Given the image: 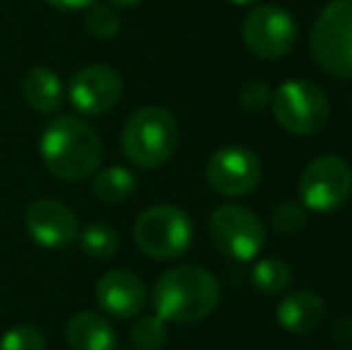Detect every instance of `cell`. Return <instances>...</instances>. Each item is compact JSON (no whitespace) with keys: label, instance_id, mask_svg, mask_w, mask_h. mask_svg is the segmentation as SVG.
Instances as JSON below:
<instances>
[{"label":"cell","instance_id":"6da1fadb","mask_svg":"<svg viewBox=\"0 0 352 350\" xmlns=\"http://www.w3.org/2000/svg\"><path fill=\"white\" fill-rule=\"evenodd\" d=\"M38 154L56 177L79 182L98 171L103 161V142L87 120L58 116L41 130Z\"/></svg>","mask_w":352,"mask_h":350},{"label":"cell","instance_id":"7a4b0ae2","mask_svg":"<svg viewBox=\"0 0 352 350\" xmlns=\"http://www.w3.org/2000/svg\"><path fill=\"white\" fill-rule=\"evenodd\" d=\"M221 303V283L209 269L182 264L163 271L151 290V305L166 322L195 324L211 317Z\"/></svg>","mask_w":352,"mask_h":350},{"label":"cell","instance_id":"3957f363","mask_svg":"<svg viewBox=\"0 0 352 350\" xmlns=\"http://www.w3.org/2000/svg\"><path fill=\"white\" fill-rule=\"evenodd\" d=\"M180 127L170 111L161 106H144L130 116L122 127V154L137 168H161L175 154Z\"/></svg>","mask_w":352,"mask_h":350},{"label":"cell","instance_id":"277c9868","mask_svg":"<svg viewBox=\"0 0 352 350\" xmlns=\"http://www.w3.org/2000/svg\"><path fill=\"white\" fill-rule=\"evenodd\" d=\"M132 235H135L137 248L146 257L170 262V259L182 257L192 248L195 223L180 206L156 204L137 216Z\"/></svg>","mask_w":352,"mask_h":350},{"label":"cell","instance_id":"5b68a950","mask_svg":"<svg viewBox=\"0 0 352 350\" xmlns=\"http://www.w3.org/2000/svg\"><path fill=\"white\" fill-rule=\"evenodd\" d=\"M314 63L331 77L352 80V0H331L311 27Z\"/></svg>","mask_w":352,"mask_h":350},{"label":"cell","instance_id":"8992f818","mask_svg":"<svg viewBox=\"0 0 352 350\" xmlns=\"http://www.w3.org/2000/svg\"><path fill=\"white\" fill-rule=\"evenodd\" d=\"M271 111L287 135L311 137L329 122L331 101L316 82L290 80L271 94Z\"/></svg>","mask_w":352,"mask_h":350},{"label":"cell","instance_id":"52a82bcc","mask_svg":"<svg viewBox=\"0 0 352 350\" xmlns=\"http://www.w3.org/2000/svg\"><path fill=\"white\" fill-rule=\"evenodd\" d=\"M302 206L316 214H333L352 195V168L338 154H321L305 166L297 180Z\"/></svg>","mask_w":352,"mask_h":350},{"label":"cell","instance_id":"ba28073f","mask_svg":"<svg viewBox=\"0 0 352 350\" xmlns=\"http://www.w3.org/2000/svg\"><path fill=\"white\" fill-rule=\"evenodd\" d=\"M209 235L218 252L235 262H252L266 245V228L261 219L240 204H223L213 209Z\"/></svg>","mask_w":352,"mask_h":350},{"label":"cell","instance_id":"9c48e42d","mask_svg":"<svg viewBox=\"0 0 352 350\" xmlns=\"http://www.w3.org/2000/svg\"><path fill=\"white\" fill-rule=\"evenodd\" d=\"M242 41L261 61H278L297 43L295 17L280 5H256L242 22Z\"/></svg>","mask_w":352,"mask_h":350},{"label":"cell","instance_id":"30bf717a","mask_svg":"<svg viewBox=\"0 0 352 350\" xmlns=\"http://www.w3.org/2000/svg\"><path fill=\"white\" fill-rule=\"evenodd\" d=\"M206 182L223 197H245L261 182V161L252 149L228 144L216 149L206 161Z\"/></svg>","mask_w":352,"mask_h":350},{"label":"cell","instance_id":"8fae6325","mask_svg":"<svg viewBox=\"0 0 352 350\" xmlns=\"http://www.w3.org/2000/svg\"><path fill=\"white\" fill-rule=\"evenodd\" d=\"M122 96V77L116 67L87 65L70 77L67 85V98L72 108L84 118H96L113 111Z\"/></svg>","mask_w":352,"mask_h":350},{"label":"cell","instance_id":"7c38bea8","mask_svg":"<svg viewBox=\"0 0 352 350\" xmlns=\"http://www.w3.org/2000/svg\"><path fill=\"white\" fill-rule=\"evenodd\" d=\"M24 228L29 238L43 250H65L77 240L79 223L70 206L58 199H36L24 214Z\"/></svg>","mask_w":352,"mask_h":350},{"label":"cell","instance_id":"4fadbf2b","mask_svg":"<svg viewBox=\"0 0 352 350\" xmlns=\"http://www.w3.org/2000/svg\"><path fill=\"white\" fill-rule=\"evenodd\" d=\"M96 303L111 317L132 319L146 305V285L130 269L106 271L96 281Z\"/></svg>","mask_w":352,"mask_h":350},{"label":"cell","instance_id":"5bb4252c","mask_svg":"<svg viewBox=\"0 0 352 350\" xmlns=\"http://www.w3.org/2000/svg\"><path fill=\"white\" fill-rule=\"evenodd\" d=\"M324 312L326 305L319 295L311 290H295V293H287L276 307V322L287 333L305 336L319 329V324L324 322Z\"/></svg>","mask_w":352,"mask_h":350},{"label":"cell","instance_id":"9a60e30c","mask_svg":"<svg viewBox=\"0 0 352 350\" xmlns=\"http://www.w3.org/2000/svg\"><path fill=\"white\" fill-rule=\"evenodd\" d=\"M67 346L72 350H116L118 333L98 312H77L65 327Z\"/></svg>","mask_w":352,"mask_h":350},{"label":"cell","instance_id":"2e32d148","mask_svg":"<svg viewBox=\"0 0 352 350\" xmlns=\"http://www.w3.org/2000/svg\"><path fill=\"white\" fill-rule=\"evenodd\" d=\"M63 82L51 67H32L22 77V98L32 111L41 116H53L63 106Z\"/></svg>","mask_w":352,"mask_h":350},{"label":"cell","instance_id":"e0dca14e","mask_svg":"<svg viewBox=\"0 0 352 350\" xmlns=\"http://www.w3.org/2000/svg\"><path fill=\"white\" fill-rule=\"evenodd\" d=\"M91 190L98 201L118 204V201H125L132 197V192L137 190V177L130 168L111 166V168H103L94 173Z\"/></svg>","mask_w":352,"mask_h":350},{"label":"cell","instance_id":"ac0fdd59","mask_svg":"<svg viewBox=\"0 0 352 350\" xmlns=\"http://www.w3.org/2000/svg\"><path fill=\"white\" fill-rule=\"evenodd\" d=\"M252 285L264 295H280L292 283V266L283 259H261L252 269Z\"/></svg>","mask_w":352,"mask_h":350},{"label":"cell","instance_id":"d6986e66","mask_svg":"<svg viewBox=\"0 0 352 350\" xmlns=\"http://www.w3.org/2000/svg\"><path fill=\"white\" fill-rule=\"evenodd\" d=\"M79 248L91 259H111L120 248V235L108 223H91L77 235Z\"/></svg>","mask_w":352,"mask_h":350},{"label":"cell","instance_id":"ffe728a7","mask_svg":"<svg viewBox=\"0 0 352 350\" xmlns=\"http://www.w3.org/2000/svg\"><path fill=\"white\" fill-rule=\"evenodd\" d=\"M130 341L135 350H161L168 343V322L158 314H144L132 327Z\"/></svg>","mask_w":352,"mask_h":350},{"label":"cell","instance_id":"44dd1931","mask_svg":"<svg viewBox=\"0 0 352 350\" xmlns=\"http://www.w3.org/2000/svg\"><path fill=\"white\" fill-rule=\"evenodd\" d=\"M84 24H87V32L98 41H111V39H116L120 34V17H118L116 8H111V5L94 3L87 10Z\"/></svg>","mask_w":352,"mask_h":350},{"label":"cell","instance_id":"7402d4cb","mask_svg":"<svg viewBox=\"0 0 352 350\" xmlns=\"http://www.w3.org/2000/svg\"><path fill=\"white\" fill-rule=\"evenodd\" d=\"M0 350H46V336L34 324H14L0 338Z\"/></svg>","mask_w":352,"mask_h":350},{"label":"cell","instance_id":"603a6c76","mask_svg":"<svg viewBox=\"0 0 352 350\" xmlns=\"http://www.w3.org/2000/svg\"><path fill=\"white\" fill-rule=\"evenodd\" d=\"M307 223L305 206L297 201H283L280 206H276L274 211V228L283 235H295L297 230H302Z\"/></svg>","mask_w":352,"mask_h":350},{"label":"cell","instance_id":"cb8c5ba5","mask_svg":"<svg viewBox=\"0 0 352 350\" xmlns=\"http://www.w3.org/2000/svg\"><path fill=\"white\" fill-rule=\"evenodd\" d=\"M271 89L266 82L261 80H250L240 87L237 98H240V106L247 108L250 113H261L266 106H271Z\"/></svg>","mask_w":352,"mask_h":350},{"label":"cell","instance_id":"d4e9b609","mask_svg":"<svg viewBox=\"0 0 352 350\" xmlns=\"http://www.w3.org/2000/svg\"><path fill=\"white\" fill-rule=\"evenodd\" d=\"M46 5L56 10H65V12H77V10H89L96 0H43Z\"/></svg>","mask_w":352,"mask_h":350},{"label":"cell","instance_id":"484cf974","mask_svg":"<svg viewBox=\"0 0 352 350\" xmlns=\"http://www.w3.org/2000/svg\"><path fill=\"white\" fill-rule=\"evenodd\" d=\"M333 338H338V341L343 343H350L352 341V322L350 319H338V322L333 324Z\"/></svg>","mask_w":352,"mask_h":350},{"label":"cell","instance_id":"4316f807","mask_svg":"<svg viewBox=\"0 0 352 350\" xmlns=\"http://www.w3.org/2000/svg\"><path fill=\"white\" fill-rule=\"evenodd\" d=\"M144 0H108V5L111 8H118V10H130V8H137V5H142Z\"/></svg>","mask_w":352,"mask_h":350},{"label":"cell","instance_id":"83f0119b","mask_svg":"<svg viewBox=\"0 0 352 350\" xmlns=\"http://www.w3.org/2000/svg\"><path fill=\"white\" fill-rule=\"evenodd\" d=\"M228 3H232V5H240V8H242V5H254L256 0H228Z\"/></svg>","mask_w":352,"mask_h":350},{"label":"cell","instance_id":"f1b7e54d","mask_svg":"<svg viewBox=\"0 0 352 350\" xmlns=\"http://www.w3.org/2000/svg\"><path fill=\"white\" fill-rule=\"evenodd\" d=\"M338 350H345V348H338Z\"/></svg>","mask_w":352,"mask_h":350}]
</instances>
